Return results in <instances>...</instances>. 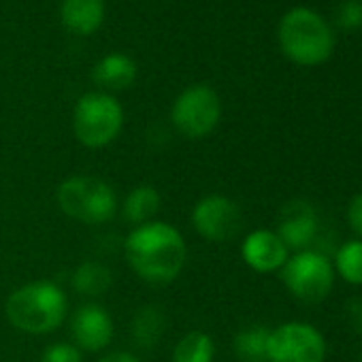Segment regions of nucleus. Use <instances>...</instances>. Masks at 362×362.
Listing matches in <instances>:
<instances>
[{"instance_id": "f257e3e1", "label": "nucleus", "mask_w": 362, "mask_h": 362, "mask_svg": "<svg viewBox=\"0 0 362 362\" xmlns=\"http://www.w3.org/2000/svg\"><path fill=\"white\" fill-rule=\"evenodd\" d=\"M124 256L143 281L164 286L175 281L184 271L188 245L177 228L153 220L132 228L124 241Z\"/></svg>"}, {"instance_id": "f03ea898", "label": "nucleus", "mask_w": 362, "mask_h": 362, "mask_svg": "<svg viewBox=\"0 0 362 362\" xmlns=\"http://www.w3.org/2000/svg\"><path fill=\"white\" fill-rule=\"evenodd\" d=\"M5 313L11 326L26 334H49L64 324L69 298L54 281H30L9 294Z\"/></svg>"}, {"instance_id": "7ed1b4c3", "label": "nucleus", "mask_w": 362, "mask_h": 362, "mask_svg": "<svg viewBox=\"0 0 362 362\" xmlns=\"http://www.w3.org/2000/svg\"><path fill=\"white\" fill-rule=\"evenodd\" d=\"M281 52L296 64L315 66L332 54V30L328 24L311 9L296 7L290 9L277 30Z\"/></svg>"}, {"instance_id": "20e7f679", "label": "nucleus", "mask_w": 362, "mask_h": 362, "mask_svg": "<svg viewBox=\"0 0 362 362\" xmlns=\"http://www.w3.org/2000/svg\"><path fill=\"white\" fill-rule=\"evenodd\" d=\"M56 201L64 216L88 226L111 222L119 207L113 186L90 175H73L64 179L58 186Z\"/></svg>"}, {"instance_id": "39448f33", "label": "nucleus", "mask_w": 362, "mask_h": 362, "mask_svg": "<svg viewBox=\"0 0 362 362\" xmlns=\"http://www.w3.org/2000/svg\"><path fill=\"white\" fill-rule=\"evenodd\" d=\"M124 128V109L113 94L88 92L73 111L75 139L88 149L111 145Z\"/></svg>"}, {"instance_id": "423d86ee", "label": "nucleus", "mask_w": 362, "mask_h": 362, "mask_svg": "<svg viewBox=\"0 0 362 362\" xmlns=\"http://www.w3.org/2000/svg\"><path fill=\"white\" fill-rule=\"evenodd\" d=\"M222 117V100L207 83H194L181 92L170 107L175 130L190 141L205 139L216 130Z\"/></svg>"}, {"instance_id": "0eeeda50", "label": "nucleus", "mask_w": 362, "mask_h": 362, "mask_svg": "<svg viewBox=\"0 0 362 362\" xmlns=\"http://www.w3.org/2000/svg\"><path fill=\"white\" fill-rule=\"evenodd\" d=\"M279 273L288 292L303 303L324 300L334 286L332 262L315 250H303L292 254Z\"/></svg>"}, {"instance_id": "6e6552de", "label": "nucleus", "mask_w": 362, "mask_h": 362, "mask_svg": "<svg viewBox=\"0 0 362 362\" xmlns=\"http://www.w3.org/2000/svg\"><path fill=\"white\" fill-rule=\"evenodd\" d=\"M326 341L307 322H286L271 330L269 362H324Z\"/></svg>"}, {"instance_id": "1a4fd4ad", "label": "nucleus", "mask_w": 362, "mask_h": 362, "mask_svg": "<svg viewBox=\"0 0 362 362\" xmlns=\"http://www.w3.org/2000/svg\"><path fill=\"white\" fill-rule=\"evenodd\" d=\"M194 230L211 243H228L243 228V214L239 205L222 194L201 199L192 209Z\"/></svg>"}, {"instance_id": "9d476101", "label": "nucleus", "mask_w": 362, "mask_h": 362, "mask_svg": "<svg viewBox=\"0 0 362 362\" xmlns=\"http://www.w3.org/2000/svg\"><path fill=\"white\" fill-rule=\"evenodd\" d=\"M275 233L288 250H309V245L317 239V214L313 205L305 201L288 203L279 214V224Z\"/></svg>"}, {"instance_id": "9b49d317", "label": "nucleus", "mask_w": 362, "mask_h": 362, "mask_svg": "<svg viewBox=\"0 0 362 362\" xmlns=\"http://www.w3.org/2000/svg\"><path fill=\"white\" fill-rule=\"evenodd\" d=\"M71 332L77 347L100 351L113 339V320L100 305H81L71 317Z\"/></svg>"}, {"instance_id": "f8f14e48", "label": "nucleus", "mask_w": 362, "mask_h": 362, "mask_svg": "<svg viewBox=\"0 0 362 362\" xmlns=\"http://www.w3.org/2000/svg\"><path fill=\"white\" fill-rule=\"evenodd\" d=\"M241 258L256 273H275L290 258V250L275 230H254L241 243Z\"/></svg>"}, {"instance_id": "ddd939ff", "label": "nucleus", "mask_w": 362, "mask_h": 362, "mask_svg": "<svg viewBox=\"0 0 362 362\" xmlns=\"http://www.w3.org/2000/svg\"><path fill=\"white\" fill-rule=\"evenodd\" d=\"M136 75H139V66L134 58L122 52L103 56L92 71L94 83L100 88V92H107V94L128 90L136 81Z\"/></svg>"}, {"instance_id": "4468645a", "label": "nucleus", "mask_w": 362, "mask_h": 362, "mask_svg": "<svg viewBox=\"0 0 362 362\" xmlns=\"http://www.w3.org/2000/svg\"><path fill=\"white\" fill-rule=\"evenodd\" d=\"M105 0H62L60 20L64 28L77 37H90L98 33L105 22Z\"/></svg>"}, {"instance_id": "2eb2a0df", "label": "nucleus", "mask_w": 362, "mask_h": 362, "mask_svg": "<svg viewBox=\"0 0 362 362\" xmlns=\"http://www.w3.org/2000/svg\"><path fill=\"white\" fill-rule=\"evenodd\" d=\"M166 330V317L160 307L145 305L141 307L132 322H130V337L132 343L141 349H151L160 343L162 334Z\"/></svg>"}, {"instance_id": "dca6fc26", "label": "nucleus", "mask_w": 362, "mask_h": 362, "mask_svg": "<svg viewBox=\"0 0 362 362\" xmlns=\"http://www.w3.org/2000/svg\"><path fill=\"white\" fill-rule=\"evenodd\" d=\"M71 286L81 296H92V298L103 296L113 286V275H111L109 267H105L103 262L86 260L73 271Z\"/></svg>"}, {"instance_id": "f3484780", "label": "nucleus", "mask_w": 362, "mask_h": 362, "mask_svg": "<svg viewBox=\"0 0 362 362\" xmlns=\"http://www.w3.org/2000/svg\"><path fill=\"white\" fill-rule=\"evenodd\" d=\"M160 194L153 186H136L124 201L122 214L124 220L132 226H141L153 222L156 214L160 211Z\"/></svg>"}, {"instance_id": "a211bd4d", "label": "nucleus", "mask_w": 362, "mask_h": 362, "mask_svg": "<svg viewBox=\"0 0 362 362\" xmlns=\"http://www.w3.org/2000/svg\"><path fill=\"white\" fill-rule=\"evenodd\" d=\"M269 339L271 328L262 324H252L235 334V356L241 362H269Z\"/></svg>"}, {"instance_id": "6ab92c4d", "label": "nucleus", "mask_w": 362, "mask_h": 362, "mask_svg": "<svg viewBox=\"0 0 362 362\" xmlns=\"http://www.w3.org/2000/svg\"><path fill=\"white\" fill-rule=\"evenodd\" d=\"M214 358L216 343L203 330H190L177 341L173 349V362H214Z\"/></svg>"}, {"instance_id": "aec40b11", "label": "nucleus", "mask_w": 362, "mask_h": 362, "mask_svg": "<svg viewBox=\"0 0 362 362\" xmlns=\"http://www.w3.org/2000/svg\"><path fill=\"white\" fill-rule=\"evenodd\" d=\"M332 267L343 281L351 286H362V239L345 241L337 250Z\"/></svg>"}, {"instance_id": "412c9836", "label": "nucleus", "mask_w": 362, "mask_h": 362, "mask_svg": "<svg viewBox=\"0 0 362 362\" xmlns=\"http://www.w3.org/2000/svg\"><path fill=\"white\" fill-rule=\"evenodd\" d=\"M337 24L343 30H356L362 26V0H345L337 11Z\"/></svg>"}, {"instance_id": "4be33fe9", "label": "nucleus", "mask_w": 362, "mask_h": 362, "mask_svg": "<svg viewBox=\"0 0 362 362\" xmlns=\"http://www.w3.org/2000/svg\"><path fill=\"white\" fill-rule=\"evenodd\" d=\"M41 362H81V351L71 343H54L45 347Z\"/></svg>"}, {"instance_id": "5701e85b", "label": "nucleus", "mask_w": 362, "mask_h": 362, "mask_svg": "<svg viewBox=\"0 0 362 362\" xmlns=\"http://www.w3.org/2000/svg\"><path fill=\"white\" fill-rule=\"evenodd\" d=\"M347 224L358 235V239H362V192L356 194L347 205Z\"/></svg>"}, {"instance_id": "b1692460", "label": "nucleus", "mask_w": 362, "mask_h": 362, "mask_svg": "<svg viewBox=\"0 0 362 362\" xmlns=\"http://www.w3.org/2000/svg\"><path fill=\"white\" fill-rule=\"evenodd\" d=\"M347 313H349V322H351L354 330L358 334H362V296L360 298H354L347 305Z\"/></svg>"}, {"instance_id": "393cba45", "label": "nucleus", "mask_w": 362, "mask_h": 362, "mask_svg": "<svg viewBox=\"0 0 362 362\" xmlns=\"http://www.w3.org/2000/svg\"><path fill=\"white\" fill-rule=\"evenodd\" d=\"M98 362H139V358L130 351H113V354H107L105 358H100Z\"/></svg>"}]
</instances>
